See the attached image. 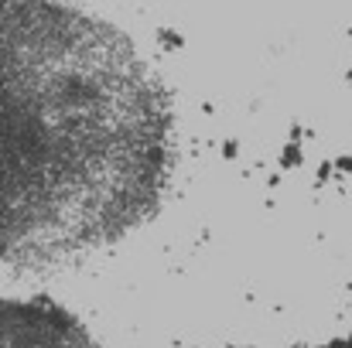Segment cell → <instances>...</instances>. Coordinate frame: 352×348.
I'll use <instances>...</instances> for the list:
<instances>
[{
  "mask_svg": "<svg viewBox=\"0 0 352 348\" xmlns=\"http://www.w3.org/2000/svg\"><path fill=\"white\" fill-rule=\"evenodd\" d=\"M175 116L151 65L107 21L0 0V266L79 259L157 209Z\"/></svg>",
  "mask_w": 352,
  "mask_h": 348,
  "instance_id": "1",
  "label": "cell"
},
{
  "mask_svg": "<svg viewBox=\"0 0 352 348\" xmlns=\"http://www.w3.org/2000/svg\"><path fill=\"white\" fill-rule=\"evenodd\" d=\"M0 348H96V342L52 301H0Z\"/></svg>",
  "mask_w": 352,
  "mask_h": 348,
  "instance_id": "2",
  "label": "cell"
}]
</instances>
